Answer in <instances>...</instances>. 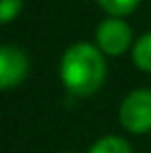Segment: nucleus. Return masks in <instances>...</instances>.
I'll return each mask as SVG.
<instances>
[{"mask_svg": "<svg viewBox=\"0 0 151 153\" xmlns=\"http://www.w3.org/2000/svg\"><path fill=\"white\" fill-rule=\"evenodd\" d=\"M141 0H97L101 8L110 15V17H124L130 15L137 6H139Z\"/></svg>", "mask_w": 151, "mask_h": 153, "instance_id": "0eeeda50", "label": "nucleus"}, {"mask_svg": "<svg viewBox=\"0 0 151 153\" xmlns=\"http://www.w3.org/2000/svg\"><path fill=\"white\" fill-rule=\"evenodd\" d=\"M87 153H132V147H130V143L126 139H122V137L108 134V137L97 139Z\"/></svg>", "mask_w": 151, "mask_h": 153, "instance_id": "423d86ee", "label": "nucleus"}, {"mask_svg": "<svg viewBox=\"0 0 151 153\" xmlns=\"http://www.w3.org/2000/svg\"><path fill=\"white\" fill-rule=\"evenodd\" d=\"M132 44V29L120 17L103 19L95 29V46L108 56H122Z\"/></svg>", "mask_w": 151, "mask_h": 153, "instance_id": "7ed1b4c3", "label": "nucleus"}, {"mask_svg": "<svg viewBox=\"0 0 151 153\" xmlns=\"http://www.w3.org/2000/svg\"><path fill=\"white\" fill-rule=\"evenodd\" d=\"M60 81L77 97H89L100 91L106 81L103 52L89 42L73 44L60 58Z\"/></svg>", "mask_w": 151, "mask_h": 153, "instance_id": "f257e3e1", "label": "nucleus"}, {"mask_svg": "<svg viewBox=\"0 0 151 153\" xmlns=\"http://www.w3.org/2000/svg\"><path fill=\"white\" fill-rule=\"evenodd\" d=\"M66 153H75V151H66Z\"/></svg>", "mask_w": 151, "mask_h": 153, "instance_id": "1a4fd4ad", "label": "nucleus"}, {"mask_svg": "<svg viewBox=\"0 0 151 153\" xmlns=\"http://www.w3.org/2000/svg\"><path fill=\"white\" fill-rule=\"evenodd\" d=\"M29 75V58L19 46H0V91L19 87Z\"/></svg>", "mask_w": 151, "mask_h": 153, "instance_id": "20e7f679", "label": "nucleus"}, {"mask_svg": "<svg viewBox=\"0 0 151 153\" xmlns=\"http://www.w3.org/2000/svg\"><path fill=\"white\" fill-rule=\"evenodd\" d=\"M21 8H23V0H0V25L15 21Z\"/></svg>", "mask_w": 151, "mask_h": 153, "instance_id": "6e6552de", "label": "nucleus"}, {"mask_svg": "<svg viewBox=\"0 0 151 153\" xmlns=\"http://www.w3.org/2000/svg\"><path fill=\"white\" fill-rule=\"evenodd\" d=\"M132 62L139 71L151 73V31L143 33L132 46Z\"/></svg>", "mask_w": 151, "mask_h": 153, "instance_id": "39448f33", "label": "nucleus"}, {"mask_svg": "<svg viewBox=\"0 0 151 153\" xmlns=\"http://www.w3.org/2000/svg\"><path fill=\"white\" fill-rule=\"evenodd\" d=\"M120 124L126 132L145 134L151 130V89H135L120 103Z\"/></svg>", "mask_w": 151, "mask_h": 153, "instance_id": "f03ea898", "label": "nucleus"}]
</instances>
